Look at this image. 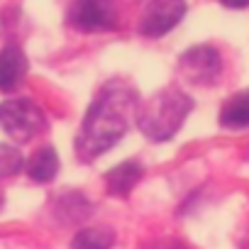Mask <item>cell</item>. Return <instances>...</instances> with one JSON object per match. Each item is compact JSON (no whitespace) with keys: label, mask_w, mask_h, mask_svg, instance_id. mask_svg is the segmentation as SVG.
<instances>
[{"label":"cell","mask_w":249,"mask_h":249,"mask_svg":"<svg viewBox=\"0 0 249 249\" xmlns=\"http://www.w3.org/2000/svg\"><path fill=\"white\" fill-rule=\"evenodd\" d=\"M142 164L140 161H122L105 176V186L110 196H127L142 178Z\"/></svg>","instance_id":"cell-8"},{"label":"cell","mask_w":249,"mask_h":249,"mask_svg":"<svg viewBox=\"0 0 249 249\" xmlns=\"http://www.w3.org/2000/svg\"><path fill=\"white\" fill-rule=\"evenodd\" d=\"M191 110L193 100L183 90L164 88L137 107V124L144 137L154 142H166L181 130Z\"/></svg>","instance_id":"cell-2"},{"label":"cell","mask_w":249,"mask_h":249,"mask_svg":"<svg viewBox=\"0 0 249 249\" xmlns=\"http://www.w3.org/2000/svg\"><path fill=\"white\" fill-rule=\"evenodd\" d=\"M186 15V0H152L142 15V35L164 37Z\"/></svg>","instance_id":"cell-6"},{"label":"cell","mask_w":249,"mask_h":249,"mask_svg":"<svg viewBox=\"0 0 249 249\" xmlns=\"http://www.w3.org/2000/svg\"><path fill=\"white\" fill-rule=\"evenodd\" d=\"M69 22L81 32H105L117 25L112 0H73L69 8Z\"/></svg>","instance_id":"cell-4"},{"label":"cell","mask_w":249,"mask_h":249,"mask_svg":"<svg viewBox=\"0 0 249 249\" xmlns=\"http://www.w3.org/2000/svg\"><path fill=\"white\" fill-rule=\"evenodd\" d=\"M0 205H3V196H0Z\"/></svg>","instance_id":"cell-15"},{"label":"cell","mask_w":249,"mask_h":249,"mask_svg":"<svg viewBox=\"0 0 249 249\" xmlns=\"http://www.w3.org/2000/svg\"><path fill=\"white\" fill-rule=\"evenodd\" d=\"M135 107V90L122 81H110L98 93V98L83 117L81 132L76 137L78 157L83 161H90L105 154L110 147H115L122 140V135L127 132Z\"/></svg>","instance_id":"cell-1"},{"label":"cell","mask_w":249,"mask_h":249,"mask_svg":"<svg viewBox=\"0 0 249 249\" xmlns=\"http://www.w3.org/2000/svg\"><path fill=\"white\" fill-rule=\"evenodd\" d=\"M56 171H59V157H56V149H52V147H42L39 152H35V157L27 164V174L37 183L52 181L56 176Z\"/></svg>","instance_id":"cell-10"},{"label":"cell","mask_w":249,"mask_h":249,"mask_svg":"<svg viewBox=\"0 0 249 249\" xmlns=\"http://www.w3.org/2000/svg\"><path fill=\"white\" fill-rule=\"evenodd\" d=\"M222 71V59L217 54L215 47H193L181 56V73L186 76V81L196 83V86H208L215 83L217 76Z\"/></svg>","instance_id":"cell-5"},{"label":"cell","mask_w":249,"mask_h":249,"mask_svg":"<svg viewBox=\"0 0 249 249\" xmlns=\"http://www.w3.org/2000/svg\"><path fill=\"white\" fill-rule=\"evenodd\" d=\"M112 244H115V232L110 227H88L73 237L71 249H110Z\"/></svg>","instance_id":"cell-11"},{"label":"cell","mask_w":249,"mask_h":249,"mask_svg":"<svg viewBox=\"0 0 249 249\" xmlns=\"http://www.w3.org/2000/svg\"><path fill=\"white\" fill-rule=\"evenodd\" d=\"M25 159L20 154V149L10 147V144H0V178L15 176L18 171H22Z\"/></svg>","instance_id":"cell-12"},{"label":"cell","mask_w":249,"mask_h":249,"mask_svg":"<svg viewBox=\"0 0 249 249\" xmlns=\"http://www.w3.org/2000/svg\"><path fill=\"white\" fill-rule=\"evenodd\" d=\"M222 5L232 10H242V8H249V0H222Z\"/></svg>","instance_id":"cell-14"},{"label":"cell","mask_w":249,"mask_h":249,"mask_svg":"<svg viewBox=\"0 0 249 249\" xmlns=\"http://www.w3.org/2000/svg\"><path fill=\"white\" fill-rule=\"evenodd\" d=\"M220 124L227 130L249 127V88L232 95L220 110Z\"/></svg>","instance_id":"cell-9"},{"label":"cell","mask_w":249,"mask_h":249,"mask_svg":"<svg viewBox=\"0 0 249 249\" xmlns=\"http://www.w3.org/2000/svg\"><path fill=\"white\" fill-rule=\"evenodd\" d=\"M0 127L13 140L27 142L47 127V117L37 103L27 98H10L0 103Z\"/></svg>","instance_id":"cell-3"},{"label":"cell","mask_w":249,"mask_h":249,"mask_svg":"<svg viewBox=\"0 0 249 249\" xmlns=\"http://www.w3.org/2000/svg\"><path fill=\"white\" fill-rule=\"evenodd\" d=\"M154 249H183V244L176 242V239H161V242L154 244Z\"/></svg>","instance_id":"cell-13"},{"label":"cell","mask_w":249,"mask_h":249,"mask_svg":"<svg viewBox=\"0 0 249 249\" xmlns=\"http://www.w3.org/2000/svg\"><path fill=\"white\" fill-rule=\"evenodd\" d=\"M27 73V56L20 47L10 44L0 49V90H13L22 83Z\"/></svg>","instance_id":"cell-7"}]
</instances>
